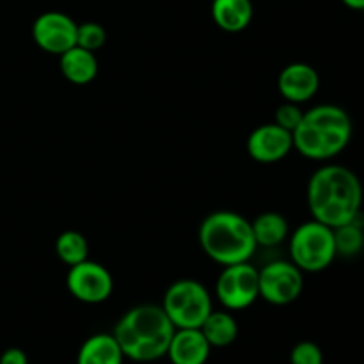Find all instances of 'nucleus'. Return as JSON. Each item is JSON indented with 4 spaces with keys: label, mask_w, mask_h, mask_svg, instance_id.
<instances>
[{
    "label": "nucleus",
    "mask_w": 364,
    "mask_h": 364,
    "mask_svg": "<svg viewBox=\"0 0 364 364\" xmlns=\"http://www.w3.org/2000/svg\"><path fill=\"white\" fill-rule=\"evenodd\" d=\"M176 329H199L213 311L208 288L198 279H176L167 287L160 304Z\"/></svg>",
    "instance_id": "obj_6"
},
{
    "label": "nucleus",
    "mask_w": 364,
    "mask_h": 364,
    "mask_svg": "<svg viewBox=\"0 0 364 364\" xmlns=\"http://www.w3.org/2000/svg\"><path fill=\"white\" fill-rule=\"evenodd\" d=\"M288 251L290 262L302 272H323L338 258L334 230L315 219L306 220L288 238Z\"/></svg>",
    "instance_id": "obj_5"
},
{
    "label": "nucleus",
    "mask_w": 364,
    "mask_h": 364,
    "mask_svg": "<svg viewBox=\"0 0 364 364\" xmlns=\"http://www.w3.org/2000/svg\"><path fill=\"white\" fill-rule=\"evenodd\" d=\"M199 245L217 265L228 267L251 262L258 251L251 220L233 210H217L199 224Z\"/></svg>",
    "instance_id": "obj_4"
},
{
    "label": "nucleus",
    "mask_w": 364,
    "mask_h": 364,
    "mask_svg": "<svg viewBox=\"0 0 364 364\" xmlns=\"http://www.w3.org/2000/svg\"><path fill=\"white\" fill-rule=\"evenodd\" d=\"M199 329L212 348L230 347L238 338V323L228 309H213Z\"/></svg>",
    "instance_id": "obj_17"
},
{
    "label": "nucleus",
    "mask_w": 364,
    "mask_h": 364,
    "mask_svg": "<svg viewBox=\"0 0 364 364\" xmlns=\"http://www.w3.org/2000/svg\"><path fill=\"white\" fill-rule=\"evenodd\" d=\"M354 124L347 110L334 103H322L306 110L294 132V149L315 162H326L345 151L352 141Z\"/></svg>",
    "instance_id": "obj_3"
},
{
    "label": "nucleus",
    "mask_w": 364,
    "mask_h": 364,
    "mask_svg": "<svg viewBox=\"0 0 364 364\" xmlns=\"http://www.w3.org/2000/svg\"><path fill=\"white\" fill-rule=\"evenodd\" d=\"M174 331L176 327L162 306L139 304L117 320L112 334L123 350L124 359L153 363L166 358Z\"/></svg>",
    "instance_id": "obj_2"
},
{
    "label": "nucleus",
    "mask_w": 364,
    "mask_h": 364,
    "mask_svg": "<svg viewBox=\"0 0 364 364\" xmlns=\"http://www.w3.org/2000/svg\"><path fill=\"white\" fill-rule=\"evenodd\" d=\"M59 68L63 77L75 85H87L98 77L100 63L95 52L75 45L59 55Z\"/></svg>",
    "instance_id": "obj_14"
},
{
    "label": "nucleus",
    "mask_w": 364,
    "mask_h": 364,
    "mask_svg": "<svg viewBox=\"0 0 364 364\" xmlns=\"http://www.w3.org/2000/svg\"><path fill=\"white\" fill-rule=\"evenodd\" d=\"M348 9L354 11H364V0H341Z\"/></svg>",
    "instance_id": "obj_25"
},
{
    "label": "nucleus",
    "mask_w": 364,
    "mask_h": 364,
    "mask_svg": "<svg viewBox=\"0 0 364 364\" xmlns=\"http://www.w3.org/2000/svg\"><path fill=\"white\" fill-rule=\"evenodd\" d=\"M212 20L220 31L237 34L251 25L255 16L252 0H212Z\"/></svg>",
    "instance_id": "obj_15"
},
{
    "label": "nucleus",
    "mask_w": 364,
    "mask_h": 364,
    "mask_svg": "<svg viewBox=\"0 0 364 364\" xmlns=\"http://www.w3.org/2000/svg\"><path fill=\"white\" fill-rule=\"evenodd\" d=\"M302 117H304V110L301 109V105L291 102H284L281 103L276 109V112H274V123L279 124L281 128H284V130L294 134L295 128L301 124Z\"/></svg>",
    "instance_id": "obj_22"
},
{
    "label": "nucleus",
    "mask_w": 364,
    "mask_h": 364,
    "mask_svg": "<svg viewBox=\"0 0 364 364\" xmlns=\"http://www.w3.org/2000/svg\"><path fill=\"white\" fill-rule=\"evenodd\" d=\"M247 155L258 164H276L294 151V134L279 124L265 123L256 127L245 142Z\"/></svg>",
    "instance_id": "obj_11"
},
{
    "label": "nucleus",
    "mask_w": 364,
    "mask_h": 364,
    "mask_svg": "<svg viewBox=\"0 0 364 364\" xmlns=\"http://www.w3.org/2000/svg\"><path fill=\"white\" fill-rule=\"evenodd\" d=\"M258 247H277L290 237L287 217L277 212H263L251 223Z\"/></svg>",
    "instance_id": "obj_18"
},
{
    "label": "nucleus",
    "mask_w": 364,
    "mask_h": 364,
    "mask_svg": "<svg viewBox=\"0 0 364 364\" xmlns=\"http://www.w3.org/2000/svg\"><path fill=\"white\" fill-rule=\"evenodd\" d=\"M215 297L228 311H244L259 299L258 269L251 262L223 267L215 281Z\"/></svg>",
    "instance_id": "obj_7"
},
{
    "label": "nucleus",
    "mask_w": 364,
    "mask_h": 364,
    "mask_svg": "<svg viewBox=\"0 0 364 364\" xmlns=\"http://www.w3.org/2000/svg\"><path fill=\"white\" fill-rule=\"evenodd\" d=\"M107 41V31L98 21H84L77 27V45L89 52H98Z\"/></svg>",
    "instance_id": "obj_21"
},
{
    "label": "nucleus",
    "mask_w": 364,
    "mask_h": 364,
    "mask_svg": "<svg viewBox=\"0 0 364 364\" xmlns=\"http://www.w3.org/2000/svg\"><path fill=\"white\" fill-rule=\"evenodd\" d=\"M124 354L112 333H98L82 343L77 364H123Z\"/></svg>",
    "instance_id": "obj_16"
},
{
    "label": "nucleus",
    "mask_w": 364,
    "mask_h": 364,
    "mask_svg": "<svg viewBox=\"0 0 364 364\" xmlns=\"http://www.w3.org/2000/svg\"><path fill=\"white\" fill-rule=\"evenodd\" d=\"M259 299L272 306H288L304 290V272L291 262L277 259L258 269Z\"/></svg>",
    "instance_id": "obj_8"
},
{
    "label": "nucleus",
    "mask_w": 364,
    "mask_h": 364,
    "mask_svg": "<svg viewBox=\"0 0 364 364\" xmlns=\"http://www.w3.org/2000/svg\"><path fill=\"white\" fill-rule=\"evenodd\" d=\"M290 364H323V352L313 341H299L290 352Z\"/></svg>",
    "instance_id": "obj_23"
},
{
    "label": "nucleus",
    "mask_w": 364,
    "mask_h": 364,
    "mask_svg": "<svg viewBox=\"0 0 364 364\" xmlns=\"http://www.w3.org/2000/svg\"><path fill=\"white\" fill-rule=\"evenodd\" d=\"M306 198L313 219L334 230L361 215L363 185L352 169L327 164L311 174Z\"/></svg>",
    "instance_id": "obj_1"
},
{
    "label": "nucleus",
    "mask_w": 364,
    "mask_h": 364,
    "mask_svg": "<svg viewBox=\"0 0 364 364\" xmlns=\"http://www.w3.org/2000/svg\"><path fill=\"white\" fill-rule=\"evenodd\" d=\"M210 352L212 347L201 329H176L166 355L173 364H206Z\"/></svg>",
    "instance_id": "obj_13"
},
{
    "label": "nucleus",
    "mask_w": 364,
    "mask_h": 364,
    "mask_svg": "<svg viewBox=\"0 0 364 364\" xmlns=\"http://www.w3.org/2000/svg\"><path fill=\"white\" fill-rule=\"evenodd\" d=\"M320 89V75L311 64L291 63L281 70L277 77V91L284 102L302 103L315 98Z\"/></svg>",
    "instance_id": "obj_12"
},
{
    "label": "nucleus",
    "mask_w": 364,
    "mask_h": 364,
    "mask_svg": "<svg viewBox=\"0 0 364 364\" xmlns=\"http://www.w3.org/2000/svg\"><path fill=\"white\" fill-rule=\"evenodd\" d=\"M55 255L68 267L85 262L89 258L87 238L80 231H63L55 240Z\"/></svg>",
    "instance_id": "obj_19"
},
{
    "label": "nucleus",
    "mask_w": 364,
    "mask_h": 364,
    "mask_svg": "<svg viewBox=\"0 0 364 364\" xmlns=\"http://www.w3.org/2000/svg\"><path fill=\"white\" fill-rule=\"evenodd\" d=\"M78 23L60 11H45L32 23V39L46 53L60 55L77 45Z\"/></svg>",
    "instance_id": "obj_10"
},
{
    "label": "nucleus",
    "mask_w": 364,
    "mask_h": 364,
    "mask_svg": "<svg viewBox=\"0 0 364 364\" xmlns=\"http://www.w3.org/2000/svg\"><path fill=\"white\" fill-rule=\"evenodd\" d=\"M0 364H28V358L21 348L11 347L0 355Z\"/></svg>",
    "instance_id": "obj_24"
},
{
    "label": "nucleus",
    "mask_w": 364,
    "mask_h": 364,
    "mask_svg": "<svg viewBox=\"0 0 364 364\" xmlns=\"http://www.w3.org/2000/svg\"><path fill=\"white\" fill-rule=\"evenodd\" d=\"M68 291L84 304H102L112 297L114 277L102 263L85 259L68 269Z\"/></svg>",
    "instance_id": "obj_9"
},
{
    "label": "nucleus",
    "mask_w": 364,
    "mask_h": 364,
    "mask_svg": "<svg viewBox=\"0 0 364 364\" xmlns=\"http://www.w3.org/2000/svg\"><path fill=\"white\" fill-rule=\"evenodd\" d=\"M359 217L352 223L334 228V244H336L338 256L352 258L364 249V226L359 223Z\"/></svg>",
    "instance_id": "obj_20"
}]
</instances>
